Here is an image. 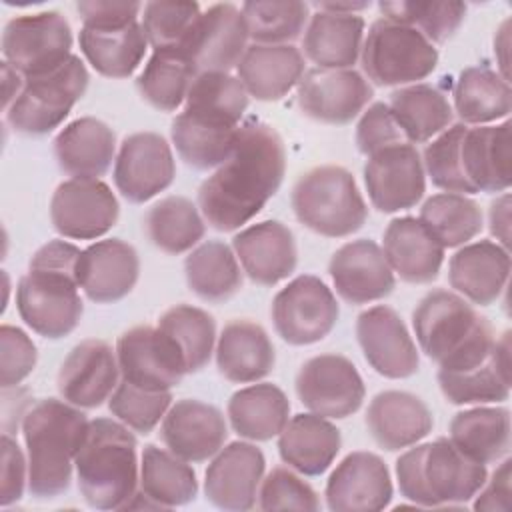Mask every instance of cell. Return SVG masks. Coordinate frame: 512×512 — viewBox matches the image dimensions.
Wrapping results in <instances>:
<instances>
[{
	"instance_id": "cell-42",
	"label": "cell",
	"mask_w": 512,
	"mask_h": 512,
	"mask_svg": "<svg viewBox=\"0 0 512 512\" xmlns=\"http://www.w3.org/2000/svg\"><path fill=\"white\" fill-rule=\"evenodd\" d=\"M454 112L462 124L484 126L512 110L510 82L488 66H470L458 74L452 90Z\"/></svg>"
},
{
	"instance_id": "cell-6",
	"label": "cell",
	"mask_w": 512,
	"mask_h": 512,
	"mask_svg": "<svg viewBox=\"0 0 512 512\" xmlns=\"http://www.w3.org/2000/svg\"><path fill=\"white\" fill-rule=\"evenodd\" d=\"M290 204L302 226L326 238L350 236L368 218V206L354 176L334 164L304 172L292 188Z\"/></svg>"
},
{
	"instance_id": "cell-9",
	"label": "cell",
	"mask_w": 512,
	"mask_h": 512,
	"mask_svg": "<svg viewBox=\"0 0 512 512\" xmlns=\"http://www.w3.org/2000/svg\"><path fill=\"white\" fill-rule=\"evenodd\" d=\"M78 288L74 272L28 266L16 286V310L32 332L60 340L80 324L84 304Z\"/></svg>"
},
{
	"instance_id": "cell-57",
	"label": "cell",
	"mask_w": 512,
	"mask_h": 512,
	"mask_svg": "<svg viewBox=\"0 0 512 512\" xmlns=\"http://www.w3.org/2000/svg\"><path fill=\"white\" fill-rule=\"evenodd\" d=\"M396 120L392 118V112L388 104L374 102L364 110L362 118L356 126V146L364 156H370L372 152L390 146L394 142H404ZM408 142V140H406Z\"/></svg>"
},
{
	"instance_id": "cell-32",
	"label": "cell",
	"mask_w": 512,
	"mask_h": 512,
	"mask_svg": "<svg viewBox=\"0 0 512 512\" xmlns=\"http://www.w3.org/2000/svg\"><path fill=\"white\" fill-rule=\"evenodd\" d=\"M444 398L456 406L504 402L510 398V332L496 338L486 360L466 370H438Z\"/></svg>"
},
{
	"instance_id": "cell-61",
	"label": "cell",
	"mask_w": 512,
	"mask_h": 512,
	"mask_svg": "<svg viewBox=\"0 0 512 512\" xmlns=\"http://www.w3.org/2000/svg\"><path fill=\"white\" fill-rule=\"evenodd\" d=\"M488 224L492 236H496L498 244L508 248L510 244V194L502 192L492 204L488 212Z\"/></svg>"
},
{
	"instance_id": "cell-25",
	"label": "cell",
	"mask_w": 512,
	"mask_h": 512,
	"mask_svg": "<svg viewBox=\"0 0 512 512\" xmlns=\"http://www.w3.org/2000/svg\"><path fill=\"white\" fill-rule=\"evenodd\" d=\"M240 122L210 108L184 106L172 120L170 138L178 156L196 170L218 168L234 150Z\"/></svg>"
},
{
	"instance_id": "cell-27",
	"label": "cell",
	"mask_w": 512,
	"mask_h": 512,
	"mask_svg": "<svg viewBox=\"0 0 512 512\" xmlns=\"http://www.w3.org/2000/svg\"><path fill=\"white\" fill-rule=\"evenodd\" d=\"M78 286L96 304H112L132 292L140 276V258L132 244L106 238L90 244L78 258Z\"/></svg>"
},
{
	"instance_id": "cell-52",
	"label": "cell",
	"mask_w": 512,
	"mask_h": 512,
	"mask_svg": "<svg viewBox=\"0 0 512 512\" xmlns=\"http://www.w3.org/2000/svg\"><path fill=\"white\" fill-rule=\"evenodd\" d=\"M172 406V392H152L138 388L126 380H120L112 396L108 398V410L116 420L138 434H150L168 408Z\"/></svg>"
},
{
	"instance_id": "cell-39",
	"label": "cell",
	"mask_w": 512,
	"mask_h": 512,
	"mask_svg": "<svg viewBox=\"0 0 512 512\" xmlns=\"http://www.w3.org/2000/svg\"><path fill=\"white\" fill-rule=\"evenodd\" d=\"M450 442L470 460L492 464L510 450V410L502 406H474L454 414Z\"/></svg>"
},
{
	"instance_id": "cell-62",
	"label": "cell",
	"mask_w": 512,
	"mask_h": 512,
	"mask_svg": "<svg viewBox=\"0 0 512 512\" xmlns=\"http://www.w3.org/2000/svg\"><path fill=\"white\" fill-rule=\"evenodd\" d=\"M510 20H504L502 26L498 28L496 36H494V54H496V60L500 64V76L504 80L510 82V72H508V44H510Z\"/></svg>"
},
{
	"instance_id": "cell-10",
	"label": "cell",
	"mask_w": 512,
	"mask_h": 512,
	"mask_svg": "<svg viewBox=\"0 0 512 512\" xmlns=\"http://www.w3.org/2000/svg\"><path fill=\"white\" fill-rule=\"evenodd\" d=\"M2 54L24 78L50 72L72 56V28L58 10L14 16L2 32Z\"/></svg>"
},
{
	"instance_id": "cell-43",
	"label": "cell",
	"mask_w": 512,
	"mask_h": 512,
	"mask_svg": "<svg viewBox=\"0 0 512 512\" xmlns=\"http://www.w3.org/2000/svg\"><path fill=\"white\" fill-rule=\"evenodd\" d=\"M138 486L156 508L184 506L198 494V480L192 466L156 444H146L142 450Z\"/></svg>"
},
{
	"instance_id": "cell-53",
	"label": "cell",
	"mask_w": 512,
	"mask_h": 512,
	"mask_svg": "<svg viewBox=\"0 0 512 512\" xmlns=\"http://www.w3.org/2000/svg\"><path fill=\"white\" fill-rule=\"evenodd\" d=\"M466 130V124H450L434 140H430L422 152L424 172L430 176L432 184L444 192L470 194V188L460 172L458 146Z\"/></svg>"
},
{
	"instance_id": "cell-45",
	"label": "cell",
	"mask_w": 512,
	"mask_h": 512,
	"mask_svg": "<svg viewBox=\"0 0 512 512\" xmlns=\"http://www.w3.org/2000/svg\"><path fill=\"white\" fill-rule=\"evenodd\" d=\"M144 232L150 244L166 254H184L192 250L206 232L198 208L184 196H168L148 208Z\"/></svg>"
},
{
	"instance_id": "cell-56",
	"label": "cell",
	"mask_w": 512,
	"mask_h": 512,
	"mask_svg": "<svg viewBox=\"0 0 512 512\" xmlns=\"http://www.w3.org/2000/svg\"><path fill=\"white\" fill-rule=\"evenodd\" d=\"M38 350L32 338L18 326L2 324L0 328V382L2 388L18 384L36 368Z\"/></svg>"
},
{
	"instance_id": "cell-7",
	"label": "cell",
	"mask_w": 512,
	"mask_h": 512,
	"mask_svg": "<svg viewBox=\"0 0 512 512\" xmlns=\"http://www.w3.org/2000/svg\"><path fill=\"white\" fill-rule=\"evenodd\" d=\"M360 64L378 86L418 84L436 70L438 50L416 28L382 16L368 28Z\"/></svg>"
},
{
	"instance_id": "cell-1",
	"label": "cell",
	"mask_w": 512,
	"mask_h": 512,
	"mask_svg": "<svg viewBox=\"0 0 512 512\" xmlns=\"http://www.w3.org/2000/svg\"><path fill=\"white\" fill-rule=\"evenodd\" d=\"M284 174L286 148L280 134L262 120H246L232 154L200 184L198 208L210 228L238 230L278 192Z\"/></svg>"
},
{
	"instance_id": "cell-12",
	"label": "cell",
	"mask_w": 512,
	"mask_h": 512,
	"mask_svg": "<svg viewBox=\"0 0 512 512\" xmlns=\"http://www.w3.org/2000/svg\"><path fill=\"white\" fill-rule=\"evenodd\" d=\"M294 388L304 408L336 420L356 414L366 396L360 372L342 354H318L306 360L296 374Z\"/></svg>"
},
{
	"instance_id": "cell-30",
	"label": "cell",
	"mask_w": 512,
	"mask_h": 512,
	"mask_svg": "<svg viewBox=\"0 0 512 512\" xmlns=\"http://www.w3.org/2000/svg\"><path fill=\"white\" fill-rule=\"evenodd\" d=\"M366 428L380 448L396 452L426 438L434 428V418L416 394L384 390L368 404Z\"/></svg>"
},
{
	"instance_id": "cell-50",
	"label": "cell",
	"mask_w": 512,
	"mask_h": 512,
	"mask_svg": "<svg viewBox=\"0 0 512 512\" xmlns=\"http://www.w3.org/2000/svg\"><path fill=\"white\" fill-rule=\"evenodd\" d=\"M384 18L416 28L432 44H442L456 34L466 16L464 2H380Z\"/></svg>"
},
{
	"instance_id": "cell-41",
	"label": "cell",
	"mask_w": 512,
	"mask_h": 512,
	"mask_svg": "<svg viewBox=\"0 0 512 512\" xmlns=\"http://www.w3.org/2000/svg\"><path fill=\"white\" fill-rule=\"evenodd\" d=\"M388 108L410 144H424L452 124V104L436 86L410 84L390 94Z\"/></svg>"
},
{
	"instance_id": "cell-38",
	"label": "cell",
	"mask_w": 512,
	"mask_h": 512,
	"mask_svg": "<svg viewBox=\"0 0 512 512\" xmlns=\"http://www.w3.org/2000/svg\"><path fill=\"white\" fill-rule=\"evenodd\" d=\"M228 420L240 438L254 442L272 440L290 420L288 396L270 382L240 388L228 400Z\"/></svg>"
},
{
	"instance_id": "cell-34",
	"label": "cell",
	"mask_w": 512,
	"mask_h": 512,
	"mask_svg": "<svg viewBox=\"0 0 512 512\" xmlns=\"http://www.w3.org/2000/svg\"><path fill=\"white\" fill-rule=\"evenodd\" d=\"M236 72L248 96L276 102L298 86L304 76V56L292 44H250Z\"/></svg>"
},
{
	"instance_id": "cell-22",
	"label": "cell",
	"mask_w": 512,
	"mask_h": 512,
	"mask_svg": "<svg viewBox=\"0 0 512 512\" xmlns=\"http://www.w3.org/2000/svg\"><path fill=\"white\" fill-rule=\"evenodd\" d=\"M392 478L384 460L366 450L350 452L326 482V504L332 512H378L392 502Z\"/></svg>"
},
{
	"instance_id": "cell-20",
	"label": "cell",
	"mask_w": 512,
	"mask_h": 512,
	"mask_svg": "<svg viewBox=\"0 0 512 512\" xmlns=\"http://www.w3.org/2000/svg\"><path fill=\"white\" fill-rule=\"evenodd\" d=\"M120 382L116 350L104 340L88 338L76 344L64 358L56 386L62 400L82 408L102 406Z\"/></svg>"
},
{
	"instance_id": "cell-46",
	"label": "cell",
	"mask_w": 512,
	"mask_h": 512,
	"mask_svg": "<svg viewBox=\"0 0 512 512\" xmlns=\"http://www.w3.org/2000/svg\"><path fill=\"white\" fill-rule=\"evenodd\" d=\"M418 220L434 236L442 248H458L468 244L482 232L484 216L476 200L466 194L440 192L430 196Z\"/></svg>"
},
{
	"instance_id": "cell-33",
	"label": "cell",
	"mask_w": 512,
	"mask_h": 512,
	"mask_svg": "<svg viewBox=\"0 0 512 512\" xmlns=\"http://www.w3.org/2000/svg\"><path fill=\"white\" fill-rule=\"evenodd\" d=\"M214 352L218 372L234 384L258 382L276 364V352L268 332L246 318L232 320L222 328Z\"/></svg>"
},
{
	"instance_id": "cell-63",
	"label": "cell",
	"mask_w": 512,
	"mask_h": 512,
	"mask_svg": "<svg viewBox=\"0 0 512 512\" xmlns=\"http://www.w3.org/2000/svg\"><path fill=\"white\" fill-rule=\"evenodd\" d=\"M24 86V76L14 70L8 62H2V88H4V110L16 100Z\"/></svg>"
},
{
	"instance_id": "cell-64",
	"label": "cell",
	"mask_w": 512,
	"mask_h": 512,
	"mask_svg": "<svg viewBox=\"0 0 512 512\" xmlns=\"http://www.w3.org/2000/svg\"><path fill=\"white\" fill-rule=\"evenodd\" d=\"M316 10L336 12V14H360L362 10L370 8V2H314Z\"/></svg>"
},
{
	"instance_id": "cell-55",
	"label": "cell",
	"mask_w": 512,
	"mask_h": 512,
	"mask_svg": "<svg viewBox=\"0 0 512 512\" xmlns=\"http://www.w3.org/2000/svg\"><path fill=\"white\" fill-rule=\"evenodd\" d=\"M260 510H318L320 500L316 490L304 482L296 472L284 466H276L262 478L258 492Z\"/></svg>"
},
{
	"instance_id": "cell-54",
	"label": "cell",
	"mask_w": 512,
	"mask_h": 512,
	"mask_svg": "<svg viewBox=\"0 0 512 512\" xmlns=\"http://www.w3.org/2000/svg\"><path fill=\"white\" fill-rule=\"evenodd\" d=\"M184 106L210 108L240 122L248 108V92L230 72H202L194 78Z\"/></svg>"
},
{
	"instance_id": "cell-24",
	"label": "cell",
	"mask_w": 512,
	"mask_h": 512,
	"mask_svg": "<svg viewBox=\"0 0 512 512\" xmlns=\"http://www.w3.org/2000/svg\"><path fill=\"white\" fill-rule=\"evenodd\" d=\"M160 438L164 446L182 460L204 462L220 452L228 438V426L216 406L182 398L164 414Z\"/></svg>"
},
{
	"instance_id": "cell-23",
	"label": "cell",
	"mask_w": 512,
	"mask_h": 512,
	"mask_svg": "<svg viewBox=\"0 0 512 512\" xmlns=\"http://www.w3.org/2000/svg\"><path fill=\"white\" fill-rule=\"evenodd\" d=\"M336 294L348 304H368L394 290V272L382 248L368 238L342 244L328 262Z\"/></svg>"
},
{
	"instance_id": "cell-59",
	"label": "cell",
	"mask_w": 512,
	"mask_h": 512,
	"mask_svg": "<svg viewBox=\"0 0 512 512\" xmlns=\"http://www.w3.org/2000/svg\"><path fill=\"white\" fill-rule=\"evenodd\" d=\"M2 486H0V504L6 508L18 502L24 496L28 486V458L24 456L18 442L4 432L2 434Z\"/></svg>"
},
{
	"instance_id": "cell-60",
	"label": "cell",
	"mask_w": 512,
	"mask_h": 512,
	"mask_svg": "<svg viewBox=\"0 0 512 512\" xmlns=\"http://www.w3.org/2000/svg\"><path fill=\"white\" fill-rule=\"evenodd\" d=\"M510 464V458H502L492 478H486L474 496V510H510Z\"/></svg>"
},
{
	"instance_id": "cell-48",
	"label": "cell",
	"mask_w": 512,
	"mask_h": 512,
	"mask_svg": "<svg viewBox=\"0 0 512 512\" xmlns=\"http://www.w3.org/2000/svg\"><path fill=\"white\" fill-rule=\"evenodd\" d=\"M158 328L178 346L188 374L200 372L210 362L216 344V320L206 310L176 304L160 316Z\"/></svg>"
},
{
	"instance_id": "cell-29",
	"label": "cell",
	"mask_w": 512,
	"mask_h": 512,
	"mask_svg": "<svg viewBox=\"0 0 512 512\" xmlns=\"http://www.w3.org/2000/svg\"><path fill=\"white\" fill-rule=\"evenodd\" d=\"M510 252L492 240L464 244L448 262V284L464 300L490 306L506 290Z\"/></svg>"
},
{
	"instance_id": "cell-35",
	"label": "cell",
	"mask_w": 512,
	"mask_h": 512,
	"mask_svg": "<svg viewBox=\"0 0 512 512\" xmlns=\"http://www.w3.org/2000/svg\"><path fill=\"white\" fill-rule=\"evenodd\" d=\"M54 156L72 178H100L116 160V134L98 118H76L54 138Z\"/></svg>"
},
{
	"instance_id": "cell-2",
	"label": "cell",
	"mask_w": 512,
	"mask_h": 512,
	"mask_svg": "<svg viewBox=\"0 0 512 512\" xmlns=\"http://www.w3.org/2000/svg\"><path fill=\"white\" fill-rule=\"evenodd\" d=\"M88 424L82 408L58 398L38 400L24 412L28 492L34 498H56L70 488L74 458Z\"/></svg>"
},
{
	"instance_id": "cell-15",
	"label": "cell",
	"mask_w": 512,
	"mask_h": 512,
	"mask_svg": "<svg viewBox=\"0 0 512 512\" xmlns=\"http://www.w3.org/2000/svg\"><path fill=\"white\" fill-rule=\"evenodd\" d=\"M120 378L152 392L172 390L188 374L178 346L158 326H134L118 336Z\"/></svg>"
},
{
	"instance_id": "cell-18",
	"label": "cell",
	"mask_w": 512,
	"mask_h": 512,
	"mask_svg": "<svg viewBox=\"0 0 512 512\" xmlns=\"http://www.w3.org/2000/svg\"><path fill=\"white\" fill-rule=\"evenodd\" d=\"M374 88L356 70L312 68L298 82L296 102L304 116L324 124L352 122L372 100Z\"/></svg>"
},
{
	"instance_id": "cell-5",
	"label": "cell",
	"mask_w": 512,
	"mask_h": 512,
	"mask_svg": "<svg viewBox=\"0 0 512 512\" xmlns=\"http://www.w3.org/2000/svg\"><path fill=\"white\" fill-rule=\"evenodd\" d=\"M486 478V466L464 456L450 438L412 444L396 460L400 494L424 508L466 504Z\"/></svg>"
},
{
	"instance_id": "cell-16",
	"label": "cell",
	"mask_w": 512,
	"mask_h": 512,
	"mask_svg": "<svg viewBox=\"0 0 512 512\" xmlns=\"http://www.w3.org/2000/svg\"><path fill=\"white\" fill-rule=\"evenodd\" d=\"M176 176L172 148L156 132L126 136L114 160L116 190L132 204H144L164 192Z\"/></svg>"
},
{
	"instance_id": "cell-31",
	"label": "cell",
	"mask_w": 512,
	"mask_h": 512,
	"mask_svg": "<svg viewBox=\"0 0 512 512\" xmlns=\"http://www.w3.org/2000/svg\"><path fill=\"white\" fill-rule=\"evenodd\" d=\"M382 252L388 266L408 284H428L438 278L444 248L414 216L390 220L382 238Z\"/></svg>"
},
{
	"instance_id": "cell-40",
	"label": "cell",
	"mask_w": 512,
	"mask_h": 512,
	"mask_svg": "<svg viewBox=\"0 0 512 512\" xmlns=\"http://www.w3.org/2000/svg\"><path fill=\"white\" fill-rule=\"evenodd\" d=\"M78 44L88 64L106 78L132 76L142 64L148 48L140 22L122 28L82 26Z\"/></svg>"
},
{
	"instance_id": "cell-36",
	"label": "cell",
	"mask_w": 512,
	"mask_h": 512,
	"mask_svg": "<svg viewBox=\"0 0 512 512\" xmlns=\"http://www.w3.org/2000/svg\"><path fill=\"white\" fill-rule=\"evenodd\" d=\"M342 446L340 430L324 416L296 414L278 434V454L284 464L304 476L324 474Z\"/></svg>"
},
{
	"instance_id": "cell-3",
	"label": "cell",
	"mask_w": 512,
	"mask_h": 512,
	"mask_svg": "<svg viewBox=\"0 0 512 512\" xmlns=\"http://www.w3.org/2000/svg\"><path fill=\"white\" fill-rule=\"evenodd\" d=\"M420 350L438 370H466L486 360L496 336L492 324L468 300L450 290L428 292L412 312Z\"/></svg>"
},
{
	"instance_id": "cell-58",
	"label": "cell",
	"mask_w": 512,
	"mask_h": 512,
	"mask_svg": "<svg viewBox=\"0 0 512 512\" xmlns=\"http://www.w3.org/2000/svg\"><path fill=\"white\" fill-rule=\"evenodd\" d=\"M142 2L132 0H84L76 4L82 26L90 28H122L138 22Z\"/></svg>"
},
{
	"instance_id": "cell-47",
	"label": "cell",
	"mask_w": 512,
	"mask_h": 512,
	"mask_svg": "<svg viewBox=\"0 0 512 512\" xmlns=\"http://www.w3.org/2000/svg\"><path fill=\"white\" fill-rule=\"evenodd\" d=\"M198 76L194 64L176 50H154L136 80L140 96L160 112H174Z\"/></svg>"
},
{
	"instance_id": "cell-4",
	"label": "cell",
	"mask_w": 512,
	"mask_h": 512,
	"mask_svg": "<svg viewBox=\"0 0 512 512\" xmlns=\"http://www.w3.org/2000/svg\"><path fill=\"white\" fill-rule=\"evenodd\" d=\"M78 490L96 510H126L136 494L138 444L120 420H90L74 458Z\"/></svg>"
},
{
	"instance_id": "cell-26",
	"label": "cell",
	"mask_w": 512,
	"mask_h": 512,
	"mask_svg": "<svg viewBox=\"0 0 512 512\" xmlns=\"http://www.w3.org/2000/svg\"><path fill=\"white\" fill-rule=\"evenodd\" d=\"M232 250L246 276L260 286L286 280L298 264L292 230L280 220H262L232 238Z\"/></svg>"
},
{
	"instance_id": "cell-13",
	"label": "cell",
	"mask_w": 512,
	"mask_h": 512,
	"mask_svg": "<svg viewBox=\"0 0 512 512\" xmlns=\"http://www.w3.org/2000/svg\"><path fill=\"white\" fill-rule=\"evenodd\" d=\"M118 216V200L100 178L64 180L50 200V222L70 240H96L118 222Z\"/></svg>"
},
{
	"instance_id": "cell-28",
	"label": "cell",
	"mask_w": 512,
	"mask_h": 512,
	"mask_svg": "<svg viewBox=\"0 0 512 512\" xmlns=\"http://www.w3.org/2000/svg\"><path fill=\"white\" fill-rule=\"evenodd\" d=\"M458 162L470 194L506 192L512 182L510 120L496 126H466L458 146Z\"/></svg>"
},
{
	"instance_id": "cell-21",
	"label": "cell",
	"mask_w": 512,
	"mask_h": 512,
	"mask_svg": "<svg viewBox=\"0 0 512 512\" xmlns=\"http://www.w3.org/2000/svg\"><path fill=\"white\" fill-rule=\"evenodd\" d=\"M248 30L242 10L230 2L208 6L186 42L182 54L196 72H230L246 52Z\"/></svg>"
},
{
	"instance_id": "cell-19",
	"label": "cell",
	"mask_w": 512,
	"mask_h": 512,
	"mask_svg": "<svg viewBox=\"0 0 512 512\" xmlns=\"http://www.w3.org/2000/svg\"><path fill=\"white\" fill-rule=\"evenodd\" d=\"M266 458L256 444L230 442L212 456L204 472V494L220 510L244 512L256 506Z\"/></svg>"
},
{
	"instance_id": "cell-8",
	"label": "cell",
	"mask_w": 512,
	"mask_h": 512,
	"mask_svg": "<svg viewBox=\"0 0 512 512\" xmlns=\"http://www.w3.org/2000/svg\"><path fill=\"white\" fill-rule=\"evenodd\" d=\"M88 82L90 74L76 54L50 72L26 76L20 94L4 110L6 122L20 134H48L68 118Z\"/></svg>"
},
{
	"instance_id": "cell-14",
	"label": "cell",
	"mask_w": 512,
	"mask_h": 512,
	"mask_svg": "<svg viewBox=\"0 0 512 512\" xmlns=\"http://www.w3.org/2000/svg\"><path fill=\"white\" fill-rule=\"evenodd\" d=\"M364 164V184L378 212L394 214L414 208L426 192V174L418 148L410 142H394L370 156Z\"/></svg>"
},
{
	"instance_id": "cell-49",
	"label": "cell",
	"mask_w": 512,
	"mask_h": 512,
	"mask_svg": "<svg viewBox=\"0 0 512 512\" xmlns=\"http://www.w3.org/2000/svg\"><path fill=\"white\" fill-rule=\"evenodd\" d=\"M240 10L254 44H290L310 20V6L302 0H248Z\"/></svg>"
},
{
	"instance_id": "cell-17",
	"label": "cell",
	"mask_w": 512,
	"mask_h": 512,
	"mask_svg": "<svg viewBox=\"0 0 512 512\" xmlns=\"http://www.w3.org/2000/svg\"><path fill=\"white\" fill-rule=\"evenodd\" d=\"M356 338L370 368L384 378L400 380L418 372L420 356L400 314L386 306H370L356 318Z\"/></svg>"
},
{
	"instance_id": "cell-37",
	"label": "cell",
	"mask_w": 512,
	"mask_h": 512,
	"mask_svg": "<svg viewBox=\"0 0 512 512\" xmlns=\"http://www.w3.org/2000/svg\"><path fill=\"white\" fill-rule=\"evenodd\" d=\"M364 18L360 14H336L316 10L304 30V54L324 70H346L360 58L364 42Z\"/></svg>"
},
{
	"instance_id": "cell-44",
	"label": "cell",
	"mask_w": 512,
	"mask_h": 512,
	"mask_svg": "<svg viewBox=\"0 0 512 512\" xmlns=\"http://www.w3.org/2000/svg\"><path fill=\"white\" fill-rule=\"evenodd\" d=\"M184 274L188 288L206 302L230 300L242 288L238 258L220 240H208L196 246L184 260Z\"/></svg>"
},
{
	"instance_id": "cell-11",
	"label": "cell",
	"mask_w": 512,
	"mask_h": 512,
	"mask_svg": "<svg viewBox=\"0 0 512 512\" xmlns=\"http://www.w3.org/2000/svg\"><path fill=\"white\" fill-rule=\"evenodd\" d=\"M276 334L292 346H308L326 338L338 322L340 308L334 292L312 274H300L272 300Z\"/></svg>"
},
{
	"instance_id": "cell-51",
	"label": "cell",
	"mask_w": 512,
	"mask_h": 512,
	"mask_svg": "<svg viewBox=\"0 0 512 512\" xmlns=\"http://www.w3.org/2000/svg\"><path fill=\"white\" fill-rule=\"evenodd\" d=\"M202 10L198 2H146L142 8V30L154 50L182 52Z\"/></svg>"
}]
</instances>
